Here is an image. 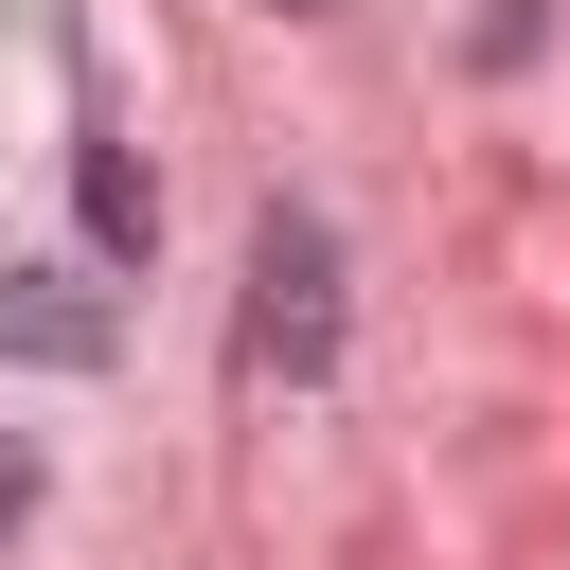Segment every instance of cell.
Returning <instances> with one entry per match:
<instances>
[{
    "mask_svg": "<svg viewBox=\"0 0 570 570\" xmlns=\"http://www.w3.org/2000/svg\"><path fill=\"white\" fill-rule=\"evenodd\" d=\"M249 374H285V392L338 374V214H303V196L249 214Z\"/></svg>",
    "mask_w": 570,
    "mask_h": 570,
    "instance_id": "obj_1",
    "label": "cell"
},
{
    "mask_svg": "<svg viewBox=\"0 0 570 570\" xmlns=\"http://www.w3.org/2000/svg\"><path fill=\"white\" fill-rule=\"evenodd\" d=\"M0 356L18 374H107L125 356V303L89 267H0Z\"/></svg>",
    "mask_w": 570,
    "mask_h": 570,
    "instance_id": "obj_2",
    "label": "cell"
},
{
    "mask_svg": "<svg viewBox=\"0 0 570 570\" xmlns=\"http://www.w3.org/2000/svg\"><path fill=\"white\" fill-rule=\"evenodd\" d=\"M71 214H89V249H107V267H142V249H160V178H142L125 142H71Z\"/></svg>",
    "mask_w": 570,
    "mask_h": 570,
    "instance_id": "obj_3",
    "label": "cell"
},
{
    "mask_svg": "<svg viewBox=\"0 0 570 570\" xmlns=\"http://www.w3.org/2000/svg\"><path fill=\"white\" fill-rule=\"evenodd\" d=\"M0 534H36V445L0 428Z\"/></svg>",
    "mask_w": 570,
    "mask_h": 570,
    "instance_id": "obj_4",
    "label": "cell"
},
{
    "mask_svg": "<svg viewBox=\"0 0 570 570\" xmlns=\"http://www.w3.org/2000/svg\"><path fill=\"white\" fill-rule=\"evenodd\" d=\"M267 18H321V0H267Z\"/></svg>",
    "mask_w": 570,
    "mask_h": 570,
    "instance_id": "obj_5",
    "label": "cell"
}]
</instances>
